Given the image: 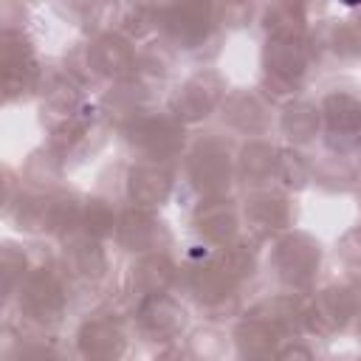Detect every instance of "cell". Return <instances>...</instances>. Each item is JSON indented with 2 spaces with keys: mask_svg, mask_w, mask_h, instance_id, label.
<instances>
[{
  "mask_svg": "<svg viewBox=\"0 0 361 361\" xmlns=\"http://www.w3.org/2000/svg\"><path fill=\"white\" fill-rule=\"evenodd\" d=\"M336 3H341V6H361V0H336Z\"/></svg>",
  "mask_w": 361,
  "mask_h": 361,
  "instance_id": "1",
  "label": "cell"
}]
</instances>
